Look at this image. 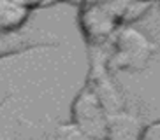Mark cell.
Segmentation results:
<instances>
[{"mask_svg": "<svg viewBox=\"0 0 160 140\" xmlns=\"http://www.w3.org/2000/svg\"><path fill=\"white\" fill-rule=\"evenodd\" d=\"M150 2H155V0H150Z\"/></svg>", "mask_w": 160, "mask_h": 140, "instance_id": "cell-10", "label": "cell"}, {"mask_svg": "<svg viewBox=\"0 0 160 140\" xmlns=\"http://www.w3.org/2000/svg\"><path fill=\"white\" fill-rule=\"evenodd\" d=\"M7 98H9V96H5V98H4V102H5V100H7ZM4 102H2V103H4ZM2 103H0V107H2Z\"/></svg>", "mask_w": 160, "mask_h": 140, "instance_id": "cell-9", "label": "cell"}, {"mask_svg": "<svg viewBox=\"0 0 160 140\" xmlns=\"http://www.w3.org/2000/svg\"><path fill=\"white\" fill-rule=\"evenodd\" d=\"M41 140H92V138H88L74 123L69 121L55 124L48 133H44Z\"/></svg>", "mask_w": 160, "mask_h": 140, "instance_id": "cell-7", "label": "cell"}, {"mask_svg": "<svg viewBox=\"0 0 160 140\" xmlns=\"http://www.w3.org/2000/svg\"><path fill=\"white\" fill-rule=\"evenodd\" d=\"M127 0H102L81 4L78 23L88 46H106L120 26L125 25Z\"/></svg>", "mask_w": 160, "mask_h": 140, "instance_id": "cell-2", "label": "cell"}, {"mask_svg": "<svg viewBox=\"0 0 160 140\" xmlns=\"http://www.w3.org/2000/svg\"><path fill=\"white\" fill-rule=\"evenodd\" d=\"M142 128L141 119L128 110L108 116V130L104 140H137Z\"/></svg>", "mask_w": 160, "mask_h": 140, "instance_id": "cell-5", "label": "cell"}, {"mask_svg": "<svg viewBox=\"0 0 160 140\" xmlns=\"http://www.w3.org/2000/svg\"><path fill=\"white\" fill-rule=\"evenodd\" d=\"M108 112L100 103L99 96L85 84L78 91L71 105V121L92 140H104L108 130Z\"/></svg>", "mask_w": 160, "mask_h": 140, "instance_id": "cell-4", "label": "cell"}, {"mask_svg": "<svg viewBox=\"0 0 160 140\" xmlns=\"http://www.w3.org/2000/svg\"><path fill=\"white\" fill-rule=\"evenodd\" d=\"M32 7L27 0H0V33L21 28L30 18Z\"/></svg>", "mask_w": 160, "mask_h": 140, "instance_id": "cell-6", "label": "cell"}, {"mask_svg": "<svg viewBox=\"0 0 160 140\" xmlns=\"http://www.w3.org/2000/svg\"><path fill=\"white\" fill-rule=\"evenodd\" d=\"M137 140H160V121H151L142 124Z\"/></svg>", "mask_w": 160, "mask_h": 140, "instance_id": "cell-8", "label": "cell"}, {"mask_svg": "<svg viewBox=\"0 0 160 140\" xmlns=\"http://www.w3.org/2000/svg\"><path fill=\"white\" fill-rule=\"evenodd\" d=\"M88 81L90 88L99 96L108 114L125 110V96L113 77V72L108 65L104 46H88Z\"/></svg>", "mask_w": 160, "mask_h": 140, "instance_id": "cell-3", "label": "cell"}, {"mask_svg": "<svg viewBox=\"0 0 160 140\" xmlns=\"http://www.w3.org/2000/svg\"><path fill=\"white\" fill-rule=\"evenodd\" d=\"M157 54V44L146 33L130 25H123L111 37L108 65L111 72H141L150 67Z\"/></svg>", "mask_w": 160, "mask_h": 140, "instance_id": "cell-1", "label": "cell"}]
</instances>
